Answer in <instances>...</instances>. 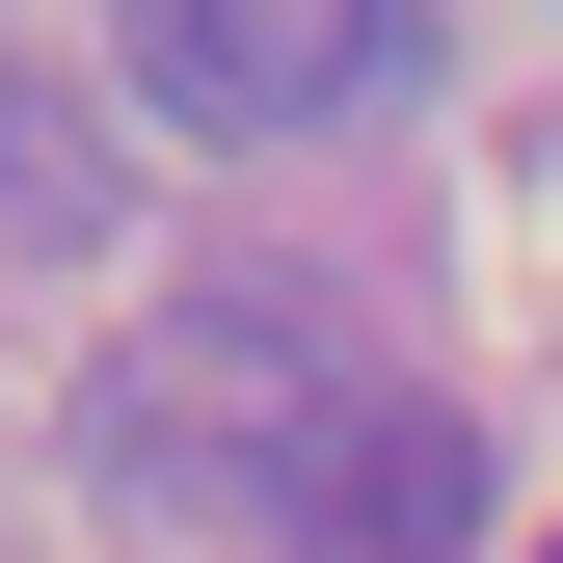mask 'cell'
Masks as SVG:
<instances>
[{
  "instance_id": "6da1fadb",
  "label": "cell",
  "mask_w": 563,
  "mask_h": 563,
  "mask_svg": "<svg viewBox=\"0 0 563 563\" xmlns=\"http://www.w3.org/2000/svg\"><path fill=\"white\" fill-rule=\"evenodd\" d=\"M322 402H349V322H322V296H216V322H162V349H134L81 430H108L134 483H242V510H268V483L322 456Z\"/></svg>"
},
{
  "instance_id": "7a4b0ae2",
  "label": "cell",
  "mask_w": 563,
  "mask_h": 563,
  "mask_svg": "<svg viewBox=\"0 0 563 563\" xmlns=\"http://www.w3.org/2000/svg\"><path fill=\"white\" fill-rule=\"evenodd\" d=\"M108 54H134V108H162V134L268 162V134H322V108L402 81V0H108Z\"/></svg>"
},
{
  "instance_id": "3957f363",
  "label": "cell",
  "mask_w": 563,
  "mask_h": 563,
  "mask_svg": "<svg viewBox=\"0 0 563 563\" xmlns=\"http://www.w3.org/2000/svg\"><path fill=\"white\" fill-rule=\"evenodd\" d=\"M268 537H296V563H456V537H483V430H456V402H402V376H349L322 456L268 483Z\"/></svg>"
},
{
  "instance_id": "277c9868",
  "label": "cell",
  "mask_w": 563,
  "mask_h": 563,
  "mask_svg": "<svg viewBox=\"0 0 563 563\" xmlns=\"http://www.w3.org/2000/svg\"><path fill=\"white\" fill-rule=\"evenodd\" d=\"M0 242H27V268L108 242V108L81 81H0Z\"/></svg>"
}]
</instances>
